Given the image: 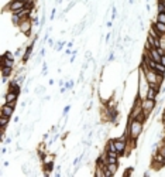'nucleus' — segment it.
I'll use <instances>...</instances> for the list:
<instances>
[{
  "label": "nucleus",
  "mask_w": 165,
  "mask_h": 177,
  "mask_svg": "<svg viewBox=\"0 0 165 177\" xmlns=\"http://www.w3.org/2000/svg\"><path fill=\"white\" fill-rule=\"evenodd\" d=\"M150 84L145 78V72L141 67L138 68V91H137V98L138 99H145L147 98V92H148Z\"/></svg>",
  "instance_id": "nucleus-1"
},
{
  "label": "nucleus",
  "mask_w": 165,
  "mask_h": 177,
  "mask_svg": "<svg viewBox=\"0 0 165 177\" xmlns=\"http://www.w3.org/2000/svg\"><path fill=\"white\" fill-rule=\"evenodd\" d=\"M157 101H152V99H148V98H145V99L141 101V108H142V114L145 115V118L148 119L150 116H151V114L155 110V108H157Z\"/></svg>",
  "instance_id": "nucleus-2"
},
{
  "label": "nucleus",
  "mask_w": 165,
  "mask_h": 177,
  "mask_svg": "<svg viewBox=\"0 0 165 177\" xmlns=\"http://www.w3.org/2000/svg\"><path fill=\"white\" fill-rule=\"evenodd\" d=\"M26 9V2L24 0H10L9 4L4 7V11H10L11 14Z\"/></svg>",
  "instance_id": "nucleus-3"
},
{
  "label": "nucleus",
  "mask_w": 165,
  "mask_h": 177,
  "mask_svg": "<svg viewBox=\"0 0 165 177\" xmlns=\"http://www.w3.org/2000/svg\"><path fill=\"white\" fill-rule=\"evenodd\" d=\"M19 30H20V33H23L26 37L31 36V30H33V20H31V17L21 20V23L19 24Z\"/></svg>",
  "instance_id": "nucleus-4"
},
{
  "label": "nucleus",
  "mask_w": 165,
  "mask_h": 177,
  "mask_svg": "<svg viewBox=\"0 0 165 177\" xmlns=\"http://www.w3.org/2000/svg\"><path fill=\"white\" fill-rule=\"evenodd\" d=\"M14 110H16V108L11 106L10 104H6V102H4V104L2 105V108H0V115H4V116L11 118L14 115Z\"/></svg>",
  "instance_id": "nucleus-5"
},
{
  "label": "nucleus",
  "mask_w": 165,
  "mask_h": 177,
  "mask_svg": "<svg viewBox=\"0 0 165 177\" xmlns=\"http://www.w3.org/2000/svg\"><path fill=\"white\" fill-rule=\"evenodd\" d=\"M19 95L17 92H14V91H7L6 94H4V102L6 104H11V102H17V99H19Z\"/></svg>",
  "instance_id": "nucleus-6"
},
{
  "label": "nucleus",
  "mask_w": 165,
  "mask_h": 177,
  "mask_svg": "<svg viewBox=\"0 0 165 177\" xmlns=\"http://www.w3.org/2000/svg\"><path fill=\"white\" fill-rule=\"evenodd\" d=\"M145 51H147V50H145ZM147 53H148L150 58H151L152 61H155V63H161V57H162V55H161V53H159L158 48H150Z\"/></svg>",
  "instance_id": "nucleus-7"
},
{
  "label": "nucleus",
  "mask_w": 165,
  "mask_h": 177,
  "mask_svg": "<svg viewBox=\"0 0 165 177\" xmlns=\"http://www.w3.org/2000/svg\"><path fill=\"white\" fill-rule=\"evenodd\" d=\"M105 152L106 153H114V152H117L116 150V145H114V140H113V139H109V140L106 142Z\"/></svg>",
  "instance_id": "nucleus-8"
},
{
  "label": "nucleus",
  "mask_w": 165,
  "mask_h": 177,
  "mask_svg": "<svg viewBox=\"0 0 165 177\" xmlns=\"http://www.w3.org/2000/svg\"><path fill=\"white\" fill-rule=\"evenodd\" d=\"M148 36H151V37H154V38H158V40H161L162 37H165V36H162L161 33H159L157 28H155L154 26H150V28H148Z\"/></svg>",
  "instance_id": "nucleus-9"
},
{
  "label": "nucleus",
  "mask_w": 165,
  "mask_h": 177,
  "mask_svg": "<svg viewBox=\"0 0 165 177\" xmlns=\"http://www.w3.org/2000/svg\"><path fill=\"white\" fill-rule=\"evenodd\" d=\"M16 65V60H11V58H6L2 55V64H0V67H13Z\"/></svg>",
  "instance_id": "nucleus-10"
},
{
  "label": "nucleus",
  "mask_w": 165,
  "mask_h": 177,
  "mask_svg": "<svg viewBox=\"0 0 165 177\" xmlns=\"http://www.w3.org/2000/svg\"><path fill=\"white\" fill-rule=\"evenodd\" d=\"M0 68H2V77L9 78V80H10V77L14 72V68L13 67H0Z\"/></svg>",
  "instance_id": "nucleus-11"
},
{
  "label": "nucleus",
  "mask_w": 165,
  "mask_h": 177,
  "mask_svg": "<svg viewBox=\"0 0 165 177\" xmlns=\"http://www.w3.org/2000/svg\"><path fill=\"white\" fill-rule=\"evenodd\" d=\"M158 95H159V94H158V92H157V91H155L152 87L148 88V92H147V98H148V99L158 101Z\"/></svg>",
  "instance_id": "nucleus-12"
},
{
  "label": "nucleus",
  "mask_w": 165,
  "mask_h": 177,
  "mask_svg": "<svg viewBox=\"0 0 165 177\" xmlns=\"http://www.w3.org/2000/svg\"><path fill=\"white\" fill-rule=\"evenodd\" d=\"M10 119L11 118L0 115V129H7V125L10 123Z\"/></svg>",
  "instance_id": "nucleus-13"
},
{
  "label": "nucleus",
  "mask_w": 165,
  "mask_h": 177,
  "mask_svg": "<svg viewBox=\"0 0 165 177\" xmlns=\"http://www.w3.org/2000/svg\"><path fill=\"white\" fill-rule=\"evenodd\" d=\"M151 24L155 27V28H157V30L159 31V33L162 34V36H165V24H164V23H161V21H157V20H154Z\"/></svg>",
  "instance_id": "nucleus-14"
},
{
  "label": "nucleus",
  "mask_w": 165,
  "mask_h": 177,
  "mask_svg": "<svg viewBox=\"0 0 165 177\" xmlns=\"http://www.w3.org/2000/svg\"><path fill=\"white\" fill-rule=\"evenodd\" d=\"M154 71L157 74H161V75H165V67L162 65L161 63H155V67H154Z\"/></svg>",
  "instance_id": "nucleus-15"
},
{
  "label": "nucleus",
  "mask_w": 165,
  "mask_h": 177,
  "mask_svg": "<svg viewBox=\"0 0 165 177\" xmlns=\"http://www.w3.org/2000/svg\"><path fill=\"white\" fill-rule=\"evenodd\" d=\"M157 13H165L164 0H157Z\"/></svg>",
  "instance_id": "nucleus-16"
},
{
  "label": "nucleus",
  "mask_w": 165,
  "mask_h": 177,
  "mask_svg": "<svg viewBox=\"0 0 165 177\" xmlns=\"http://www.w3.org/2000/svg\"><path fill=\"white\" fill-rule=\"evenodd\" d=\"M154 20L161 21V23H164V24H165V13H157V16H155Z\"/></svg>",
  "instance_id": "nucleus-17"
},
{
  "label": "nucleus",
  "mask_w": 165,
  "mask_h": 177,
  "mask_svg": "<svg viewBox=\"0 0 165 177\" xmlns=\"http://www.w3.org/2000/svg\"><path fill=\"white\" fill-rule=\"evenodd\" d=\"M107 169H109L113 174H116L117 170H119V164H107Z\"/></svg>",
  "instance_id": "nucleus-18"
},
{
  "label": "nucleus",
  "mask_w": 165,
  "mask_h": 177,
  "mask_svg": "<svg viewBox=\"0 0 165 177\" xmlns=\"http://www.w3.org/2000/svg\"><path fill=\"white\" fill-rule=\"evenodd\" d=\"M157 152H158V153L165 159V142H164L162 145H159V146H158V150H157Z\"/></svg>",
  "instance_id": "nucleus-19"
},
{
  "label": "nucleus",
  "mask_w": 165,
  "mask_h": 177,
  "mask_svg": "<svg viewBox=\"0 0 165 177\" xmlns=\"http://www.w3.org/2000/svg\"><path fill=\"white\" fill-rule=\"evenodd\" d=\"M3 57H6V58H11V60H16V55H14V54L11 53L10 50H7L6 53L3 54Z\"/></svg>",
  "instance_id": "nucleus-20"
},
{
  "label": "nucleus",
  "mask_w": 165,
  "mask_h": 177,
  "mask_svg": "<svg viewBox=\"0 0 165 177\" xmlns=\"http://www.w3.org/2000/svg\"><path fill=\"white\" fill-rule=\"evenodd\" d=\"M103 171H105V177H113V176H114V174H113L112 171H110L109 169H107V167H106V169H105Z\"/></svg>",
  "instance_id": "nucleus-21"
},
{
  "label": "nucleus",
  "mask_w": 165,
  "mask_h": 177,
  "mask_svg": "<svg viewBox=\"0 0 165 177\" xmlns=\"http://www.w3.org/2000/svg\"><path fill=\"white\" fill-rule=\"evenodd\" d=\"M69 109H71V106H69V105H66V106L64 108V116H65V115H68V112H69Z\"/></svg>",
  "instance_id": "nucleus-22"
},
{
  "label": "nucleus",
  "mask_w": 165,
  "mask_h": 177,
  "mask_svg": "<svg viewBox=\"0 0 165 177\" xmlns=\"http://www.w3.org/2000/svg\"><path fill=\"white\" fill-rule=\"evenodd\" d=\"M55 13H56V10H55V9H52V11H51V17H50L51 20H54V19H55Z\"/></svg>",
  "instance_id": "nucleus-23"
},
{
  "label": "nucleus",
  "mask_w": 165,
  "mask_h": 177,
  "mask_svg": "<svg viewBox=\"0 0 165 177\" xmlns=\"http://www.w3.org/2000/svg\"><path fill=\"white\" fill-rule=\"evenodd\" d=\"M161 64L165 67V55H162V57H161Z\"/></svg>",
  "instance_id": "nucleus-24"
},
{
  "label": "nucleus",
  "mask_w": 165,
  "mask_h": 177,
  "mask_svg": "<svg viewBox=\"0 0 165 177\" xmlns=\"http://www.w3.org/2000/svg\"><path fill=\"white\" fill-rule=\"evenodd\" d=\"M150 174H151V173H150V171H144V174H142V176H144V177H148Z\"/></svg>",
  "instance_id": "nucleus-25"
},
{
  "label": "nucleus",
  "mask_w": 165,
  "mask_h": 177,
  "mask_svg": "<svg viewBox=\"0 0 165 177\" xmlns=\"http://www.w3.org/2000/svg\"><path fill=\"white\" fill-rule=\"evenodd\" d=\"M145 2H147V3H148V0H145Z\"/></svg>",
  "instance_id": "nucleus-26"
},
{
  "label": "nucleus",
  "mask_w": 165,
  "mask_h": 177,
  "mask_svg": "<svg viewBox=\"0 0 165 177\" xmlns=\"http://www.w3.org/2000/svg\"><path fill=\"white\" fill-rule=\"evenodd\" d=\"M164 127H165V122H164Z\"/></svg>",
  "instance_id": "nucleus-27"
}]
</instances>
